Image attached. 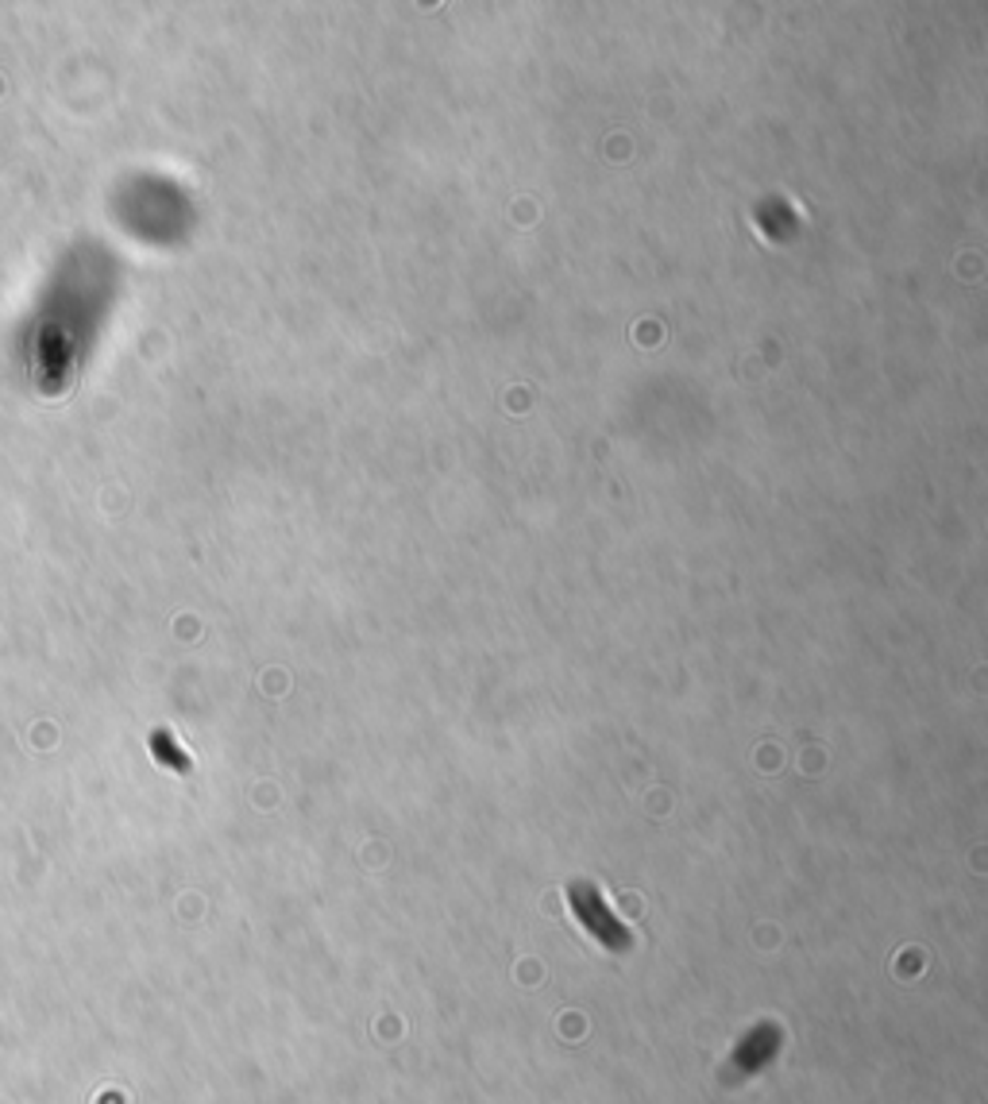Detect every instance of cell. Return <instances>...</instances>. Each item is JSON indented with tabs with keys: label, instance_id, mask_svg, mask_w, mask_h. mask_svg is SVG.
I'll list each match as a JSON object with an SVG mask.
<instances>
[{
	"label": "cell",
	"instance_id": "1",
	"mask_svg": "<svg viewBox=\"0 0 988 1104\" xmlns=\"http://www.w3.org/2000/svg\"><path fill=\"white\" fill-rule=\"evenodd\" d=\"M567 908H572V916L579 919V927H584L599 946H607V951H614V954L630 951L633 946V934L625 931V923L614 916V911H610L607 896H602L595 885H587V881L567 885Z\"/></svg>",
	"mask_w": 988,
	"mask_h": 1104
}]
</instances>
